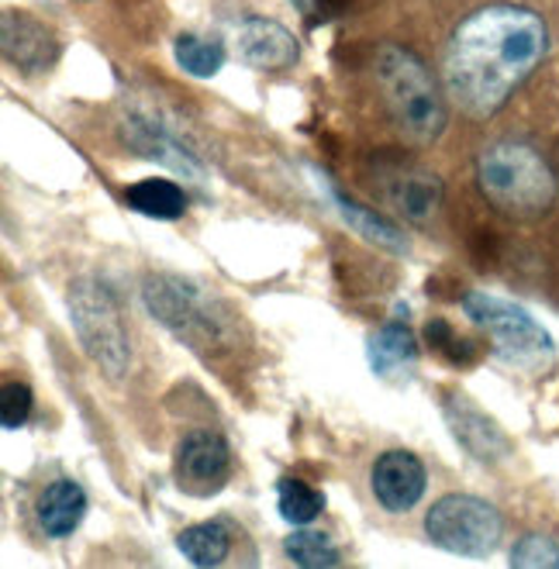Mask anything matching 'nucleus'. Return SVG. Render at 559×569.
<instances>
[{"instance_id": "obj_21", "label": "nucleus", "mask_w": 559, "mask_h": 569, "mask_svg": "<svg viewBox=\"0 0 559 569\" xmlns=\"http://www.w3.org/2000/svg\"><path fill=\"white\" fill-rule=\"evenodd\" d=\"M283 552H287L290 562H298L305 569H325V566H339L342 562V556L332 546V539L321 535V531H311L308 525H301L293 535H287Z\"/></svg>"}, {"instance_id": "obj_3", "label": "nucleus", "mask_w": 559, "mask_h": 569, "mask_svg": "<svg viewBox=\"0 0 559 569\" xmlns=\"http://www.w3.org/2000/svg\"><path fill=\"white\" fill-rule=\"evenodd\" d=\"M477 187L487 204L508 218H539L556 200V173L529 142H495L477 159Z\"/></svg>"}, {"instance_id": "obj_8", "label": "nucleus", "mask_w": 559, "mask_h": 569, "mask_svg": "<svg viewBox=\"0 0 559 569\" xmlns=\"http://www.w3.org/2000/svg\"><path fill=\"white\" fill-rule=\"evenodd\" d=\"M232 477V449L218 431H190L177 446L173 480L190 497H214Z\"/></svg>"}, {"instance_id": "obj_18", "label": "nucleus", "mask_w": 559, "mask_h": 569, "mask_svg": "<svg viewBox=\"0 0 559 569\" xmlns=\"http://www.w3.org/2000/svg\"><path fill=\"white\" fill-rule=\"evenodd\" d=\"M128 208H136L146 218L156 221H177L187 211V193L183 187H177L173 180H139L136 187L124 190Z\"/></svg>"}, {"instance_id": "obj_4", "label": "nucleus", "mask_w": 559, "mask_h": 569, "mask_svg": "<svg viewBox=\"0 0 559 569\" xmlns=\"http://www.w3.org/2000/svg\"><path fill=\"white\" fill-rule=\"evenodd\" d=\"M142 305L177 342L193 349L197 356H211L232 339V318L224 315L218 300L201 290L193 280L156 273L142 283Z\"/></svg>"}, {"instance_id": "obj_10", "label": "nucleus", "mask_w": 559, "mask_h": 569, "mask_svg": "<svg viewBox=\"0 0 559 569\" xmlns=\"http://www.w3.org/2000/svg\"><path fill=\"white\" fill-rule=\"evenodd\" d=\"M121 139L131 152L167 166V170H173L180 177H190V180L204 177V162L197 159V152L187 142H180V136L173 128H167L152 114H131L121 128Z\"/></svg>"}, {"instance_id": "obj_12", "label": "nucleus", "mask_w": 559, "mask_h": 569, "mask_svg": "<svg viewBox=\"0 0 559 569\" xmlns=\"http://www.w3.org/2000/svg\"><path fill=\"white\" fill-rule=\"evenodd\" d=\"M370 487L390 515H405L421 500L425 487H429V473H425V466L415 452L390 449L373 462Z\"/></svg>"}, {"instance_id": "obj_5", "label": "nucleus", "mask_w": 559, "mask_h": 569, "mask_svg": "<svg viewBox=\"0 0 559 569\" xmlns=\"http://www.w3.org/2000/svg\"><path fill=\"white\" fill-rule=\"evenodd\" d=\"M463 311L467 318L487 331L495 356L508 362L518 373H546L556 362V342L552 335L525 311L521 305L498 293H483L473 290L463 297Z\"/></svg>"}, {"instance_id": "obj_13", "label": "nucleus", "mask_w": 559, "mask_h": 569, "mask_svg": "<svg viewBox=\"0 0 559 569\" xmlns=\"http://www.w3.org/2000/svg\"><path fill=\"white\" fill-rule=\"evenodd\" d=\"M59 56V42L52 31L31 14H4V59L14 66V70L39 77Z\"/></svg>"}, {"instance_id": "obj_2", "label": "nucleus", "mask_w": 559, "mask_h": 569, "mask_svg": "<svg viewBox=\"0 0 559 569\" xmlns=\"http://www.w3.org/2000/svg\"><path fill=\"white\" fill-rule=\"evenodd\" d=\"M373 70L383 104L393 124L401 128V136L415 146L439 142L449 124V111L429 66L405 46H380Z\"/></svg>"}, {"instance_id": "obj_7", "label": "nucleus", "mask_w": 559, "mask_h": 569, "mask_svg": "<svg viewBox=\"0 0 559 569\" xmlns=\"http://www.w3.org/2000/svg\"><path fill=\"white\" fill-rule=\"evenodd\" d=\"M432 546L456 556H490L505 539V515L473 493H449L425 515Z\"/></svg>"}, {"instance_id": "obj_22", "label": "nucleus", "mask_w": 559, "mask_h": 569, "mask_svg": "<svg viewBox=\"0 0 559 569\" xmlns=\"http://www.w3.org/2000/svg\"><path fill=\"white\" fill-rule=\"evenodd\" d=\"M173 56H177L180 70L197 77V80H211L224 66V49L211 39H201V36H180L173 46Z\"/></svg>"}, {"instance_id": "obj_24", "label": "nucleus", "mask_w": 559, "mask_h": 569, "mask_svg": "<svg viewBox=\"0 0 559 569\" xmlns=\"http://www.w3.org/2000/svg\"><path fill=\"white\" fill-rule=\"evenodd\" d=\"M31 408H36V397H31V387L21 380H8L4 390H0V421H4L8 431H18L28 418Z\"/></svg>"}, {"instance_id": "obj_23", "label": "nucleus", "mask_w": 559, "mask_h": 569, "mask_svg": "<svg viewBox=\"0 0 559 569\" xmlns=\"http://www.w3.org/2000/svg\"><path fill=\"white\" fill-rule=\"evenodd\" d=\"M511 566L521 569H559V542L549 535H521L511 549Z\"/></svg>"}, {"instance_id": "obj_6", "label": "nucleus", "mask_w": 559, "mask_h": 569, "mask_svg": "<svg viewBox=\"0 0 559 569\" xmlns=\"http://www.w3.org/2000/svg\"><path fill=\"white\" fill-rule=\"evenodd\" d=\"M66 311H70L77 339L97 370L108 380H124L131 366V342L114 293L101 280L83 277L66 293Z\"/></svg>"}, {"instance_id": "obj_17", "label": "nucleus", "mask_w": 559, "mask_h": 569, "mask_svg": "<svg viewBox=\"0 0 559 569\" xmlns=\"http://www.w3.org/2000/svg\"><path fill=\"white\" fill-rule=\"evenodd\" d=\"M87 493L80 483L73 480H56L39 493V505H36V518L42 525V531L49 539H66L80 528V521L87 518Z\"/></svg>"}, {"instance_id": "obj_25", "label": "nucleus", "mask_w": 559, "mask_h": 569, "mask_svg": "<svg viewBox=\"0 0 559 569\" xmlns=\"http://www.w3.org/2000/svg\"><path fill=\"white\" fill-rule=\"evenodd\" d=\"M425 339H429V346L436 349V352H442L446 359H452V362H470L473 356V346L463 339V335H456L452 328H449V321H429V328H425Z\"/></svg>"}, {"instance_id": "obj_20", "label": "nucleus", "mask_w": 559, "mask_h": 569, "mask_svg": "<svg viewBox=\"0 0 559 569\" xmlns=\"http://www.w3.org/2000/svg\"><path fill=\"white\" fill-rule=\"evenodd\" d=\"M277 511L287 525H311L325 511V493L298 477H283L277 483Z\"/></svg>"}, {"instance_id": "obj_9", "label": "nucleus", "mask_w": 559, "mask_h": 569, "mask_svg": "<svg viewBox=\"0 0 559 569\" xmlns=\"http://www.w3.org/2000/svg\"><path fill=\"white\" fill-rule=\"evenodd\" d=\"M228 46L236 49V56L262 73H283L293 62L301 59V46L293 39V31L283 28L273 18H239L228 28Z\"/></svg>"}, {"instance_id": "obj_26", "label": "nucleus", "mask_w": 559, "mask_h": 569, "mask_svg": "<svg viewBox=\"0 0 559 569\" xmlns=\"http://www.w3.org/2000/svg\"><path fill=\"white\" fill-rule=\"evenodd\" d=\"M293 8H298L305 18H318L325 11V0H290Z\"/></svg>"}, {"instance_id": "obj_14", "label": "nucleus", "mask_w": 559, "mask_h": 569, "mask_svg": "<svg viewBox=\"0 0 559 569\" xmlns=\"http://www.w3.org/2000/svg\"><path fill=\"white\" fill-rule=\"evenodd\" d=\"M318 177V187H321V193L328 197V204H332L336 211H339V218L356 231L359 239H367V242H373V246H380V249H387V252H408V239H405V231L393 224V221H387L383 214H377L373 208H367V204H359V200H352V197H346L332 180H328L325 173H315Z\"/></svg>"}, {"instance_id": "obj_16", "label": "nucleus", "mask_w": 559, "mask_h": 569, "mask_svg": "<svg viewBox=\"0 0 559 569\" xmlns=\"http://www.w3.org/2000/svg\"><path fill=\"white\" fill-rule=\"evenodd\" d=\"M367 362L380 380L411 377L418 362V339L405 321H387L367 342Z\"/></svg>"}, {"instance_id": "obj_19", "label": "nucleus", "mask_w": 559, "mask_h": 569, "mask_svg": "<svg viewBox=\"0 0 559 569\" xmlns=\"http://www.w3.org/2000/svg\"><path fill=\"white\" fill-rule=\"evenodd\" d=\"M177 546L193 566H221L228 559V552H232V528L224 521L190 525L180 531Z\"/></svg>"}, {"instance_id": "obj_15", "label": "nucleus", "mask_w": 559, "mask_h": 569, "mask_svg": "<svg viewBox=\"0 0 559 569\" xmlns=\"http://www.w3.org/2000/svg\"><path fill=\"white\" fill-rule=\"evenodd\" d=\"M390 208L408 221H429L442 204V180L425 170H393L383 180Z\"/></svg>"}, {"instance_id": "obj_11", "label": "nucleus", "mask_w": 559, "mask_h": 569, "mask_svg": "<svg viewBox=\"0 0 559 569\" xmlns=\"http://www.w3.org/2000/svg\"><path fill=\"white\" fill-rule=\"evenodd\" d=\"M442 415H446L452 439L463 446L473 459L501 462V459L511 456V442H508L505 428L487 411H480L467 393H456V390L446 393L442 397Z\"/></svg>"}, {"instance_id": "obj_1", "label": "nucleus", "mask_w": 559, "mask_h": 569, "mask_svg": "<svg viewBox=\"0 0 559 569\" xmlns=\"http://www.w3.org/2000/svg\"><path fill=\"white\" fill-rule=\"evenodd\" d=\"M546 21L518 4H487L452 31L442 83L446 97L470 118H495L511 93L546 59Z\"/></svg>"}]
</instances>
